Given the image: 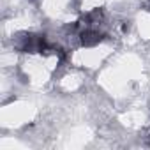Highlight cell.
<instances>
[{"label": "cell", "instance_id": "2", "mask_svg": "<svg viewBox=\"0 0 150 150\" xmlns=\"http://www.w3.org/2000/svg\"><path fill=\"white\" fill-rule=\"evenodd\" d=\"M81 21H85V25H88V27H97L104 21V13H103V9H94V11L87 13Z\"/></svg>", "mask_w": 150, "mask_h": 150}, {"label": "cell", "instance_id": "1", "mask_svg": "<svg viewBox=\"0 0 150 150\" xmlns=\"http://www.w3.org/2000/svg\"><path fill=\"white\" fill-rule=\"evenodd\" d=\"M103 39H104V35L97 28H94V27L80 30V44L85 46V48H94L99 42H103Z\"/></svg>", "mask_w": 150, "mask_h": 150}, {"label": "cell", "instance_id": "3", "mask_svg": "<svg viewBox=\"0 0 150 150\" xmlns=\"http://www.w3.org/2000/svg\"><path fill=\"white\" fill-rule=\"evenodd\" d=\"M145 7H146V11H150V0H146V2H145Z\"/></svg>", "mask_w": 150, "mask_h": 150}]
</instances>
